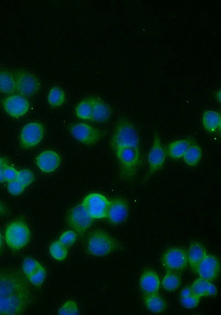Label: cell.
I'll use <instances>...</instances> for the list:
<instances>
[{"label":"cell","mask_w":221,"mask_h":315,"mask_svg":"<svg viewBox=\"0 0 221 315\" xmlns=\"http://www.w3.org/2000/svg\"><path fill=\"white\" fill-rule=\"evenodd\" d=\"M79 314L78 306L73 301H67L58 311L59 315H78Z\"/></svg>","instance_id":"obj_32"},{"label":"cell","mask_w":221,"mask_h":315,"mask_svg":"<svg viewBox=\"0 0 221 315\" xmlns=\"http://www.w3.org/2000/svg\"><path fill=\"white\" fill-rule=\"evenodd\" d=\"M188 263L192 269L195 272L197 266L207 255V252L202 244L195 242L191 244L187 252Z\"/></svg>","instance_id":"obj_20"},{"label":"cell","mask_w":221,"mask_h":315,"mask_svg":"<svg viewBox=\"0 0 221 315\" xmlns=\"http://www.w3.org/2000/svg\"><path fill=\"white\" fill-rule=\"evenodd\" d=\"M111 144L114 151L125 147L140 150V138L136 127L129 120L120 119L114 132Z\"/></svg>","instance_id":"obj_2"},{"label":"cell","mask_w":221,"mask_h":315,"mask_svg":"<svg viewBox=\"0 0 221 315\" xmlns=\"http://www.w3.org/2000/svg\"><path fill=\"white\" fill-rule=\"evenodd\" d=\"M16 90L22 96H31L38 92L40 83L38 78L33 74L26 71H19L15 77Z\"/></svg>","instance_id":"obj_10"},{"label":"cell","mask_w":221,"mask_h":315,"mask_svg":"<svg viewBox=\"0 0 221 315\" xmlns=\"http://www.w3.org/2000/svg\"><path fill=\"white\" fill-rule=\"evenodd\" d=\"M5 181L3 169H0V183L4 182Z\"/></svg>","instance_id":"obj_41"},{"label":"cell","mask_w":221,"mask_h":315,"mask_svg":"<svg viewBox=\"0 0 221 315\" xmlns=\"http://www.w3.org/2000/svg\"><path fill=\"white\" fill-rule=\"evenodd\" d=\"M166 158V153L159 134L156 133L148 161L150 175L156 173L163 167Z\"/></svg>","instance_id":"obj_12"},{"label":"cell","mask_w":221,"mask_h":315,"mask_svg":"<svg viewBox=\"0 0 221 315\" xmlns=\"http://www.w3.org/2000/svg\"><path fill=\"white\" fill-rule=\"evenodd\" d=\"M77 234L72 231L64 232L59 238V242L67 248L71 246L76 243Z\"/></svg>","instance_id":"obj_34"},{"label":"cell","mask_w":221,"mask_h":315,"mask_svg":"<svg viewBox=\"0 0 221 315\" xmlns=\"http://www.w3.org/2000/svg\"><path fill=\"white\" fill-rule=\"evenodd\" d=\"M8 211L5 205L0 202V217L5 216Z\"/></svg>","instance_id":"obj_39"},{"label":"cell","mask_w":221,"mask_h":315,"mask_svg":"<svg viewBox=\"0 0 221 315\" xmlns=\"http://www.w3.org/2000/svg\"><path fill=\"white\" fill-rule=\"evenodd\" d=\"M121 167V176L124 180H132L135 178L140 164V150L119 148L115 150Z\"/></svg>","instance_id":"obj_4"},{"label":"cell","mask_w":221,"mask_h":315,"mask_svg":"<svg viewBox=\"0 0 221 315\" xmlns=\"http://www.w3.org/2000/svg\"><path fill=\"white\" fill-rule=\"evenodd\" d=\"M34 179V174L31 171L22 169L18 172L16 180L26 187L29 186Z\"/></svg>","instance_id":"obj_31"},{"label":"cell","mask_w":221,"mask_h":315,"mask_svg":"<svg viewBox=\"0 0 221 315\" xmlns=\"http://www.w3.org/2000/svg\"><path fill=\"white\" fill-rule=\"evenodd\" d=\"M129 205L122 198H116L110 202L107 218L111 224L118 225L125 222L129 217Z\"/></svg>","instance_id":"obj_15"},{"label":"cell","mask_w":221,"mask_h":315,"mask_svg":"<svg viewBox=\"0 0 221 315\" xmlns=\"http://www.w3.org/2000/svg\"><path fill=\"white\" fill-rule=\"evenodd\" d=\"M82 205L93 219H103L107 217L110 201L99 193H91L83 200Z\"/></svg>","instance_id":"obj_6"},{"label":"cell","mask_w":221,"mask_h":315,"mask_svg":"<svg viewBox=\"0 0 221 315\" xmlns=\"http://www.w3.org/2000/svg\"><path fill=\"white\" fill-rule=\"evenodd\" d=\"M144 301L147 309L153 313H161L166 307L165 301L158 294L146 295Z\"/></svg>","instance_id":"obj_22"},{"label":"cell","mask_w":221,"mask_h":315,"mask_svg":"<svg viewBox=\"0 0 221 315\" xmlns=\"http://www.w3.org/2000/svg\"><path fill=\"white\" fill-rule=\"evenodd\" d=\"M118 247L116 240L102 230L93 231L87 239V248L93 256L102 257L116 251Z\"/></svg>","instance_id":"obj_3"},{"label":"cell","mask_w":221,"mask_h":315,"mask_svg":"<svg viewBox=\"0 0 221 315\" xmlns=\"http://www.w3.org/2000/svg\"><path fill=\"white\" fill-rule=\"evenodd\" d=\"M67 221L73 231L79 235H82L92 224L93 219L81 204L73 207L69 211L67 215Z\"/></svg>","instance_id":"obj_7"},{"label":"cell","mask_w":221,"mask_h":315,"mask_svg":"<svg viewBox=\"0 0 221 315\" xmlns=\"http://www.w3.org/2000/svg\"><path fill=\"white\" fill-rule=\"evenodd\" d=\"M211 281L203 278H199L192 284L191 289L192 294L199 298L208 296V290Z\"/></svg>","instance_id":"obj_26"},{"label":"cell","mask_w":221,"mask_h":315,"mask_svg":"<svg viewBox=\"0 0 221 315\" xmlns=\"http://www.w3.org/2000/svg\"><path fill=\"white\" fill-rule=\"evenodd\" d=\"M202 120L204 129L207 132L212 133L220 131L221 117L219 113L206 111L203 114Z\"/></svg>","instance_id":"obj_21"},{"label":"cell","mask_w":221,"mask_h":315,"mask_svg":"<svg viewBox=\"0 0 221 315\" xmlns=\"http://www.w3.org/2000/svg\"><path fill=\"white\" fill-rule=\"evenodd\" d=\"M8 188L12 195L17 196L23 192L25 187L16 180L9 182Z\"/></svg>","instance_id":"obj_36"},{"label":"cell","mask_w":221,"mask_h":315,"mask_svg":"<svg viewBox=\"0 0 221 315\" xmlns=\"http://www.w3.org/2000/svg\"><path fill=\"white\" fill-rule=\"evenodd\" d=\"M41 266L38 261L32 258H26L23 263V271L27 277L29 278Z\"/></svg>","instance_id":"obj_30"},{"label":"cell","mask_w":221,"mask_h":315,"mask_svg":"<svg viewBox=\"0 0 221 315\" xmlns=\"http://www.w3.org/2000/svg\"><path fill=\"white\" fill-rule=\"evenodd\" d=\"M5 238L7 244L11 250L18 251L30 242V231L28 226L22 221H15L7 227Z\"/></svg>","instance_id":"obj_5"},{"label":"cell","mask_w":221,"mask_h":315,"mask_svg":"<svg viewBox=\"0 0 221 315\" xmlns=\"http://www.w3.org/2000/svg\"><path fill=\"white\" fill-rule=\"evenodd\" d=\"M5 162H4L3 159L0 158V169H4V167L6 166Z\"/></svg>","instance_id":"obj_42"},{"label":"cell","mask_w":221,"mask_h":315,"mask_svg":"<svg viewBox=\"0 0 221 315\" xmlns=\"http://www.w3.org/2000/svg\"><path fill=\"white\" fill-rule=\"evenodd\" d=\"M31 301L29 286L21 274L11 270L0 271V315L21 314Z\"/></svg>","instance_id":"obj_1"},{"label":"cell","mask_w":221,"mask_h":315,"mask_svg":"<svg viewBox=\"0 0 221 315\" xmlns=\"http://www.w3.org/2000/svg\"><path fill=\"white\" fill-rule=\"evenodd\" d=\"M65 95L64 91L54 87L51 89L48 96V102L53 107H58L62 105L65 102Z\"/></svg>","instance_id":"obj_28"},{"label":"cell","mask_w":221,"mask_h":315,"mask_svg":"<svg viewBox=\"0 0 221 315\" xmlns=\"http://www.w3.org/2000/svg\"><path fill=\"white\" fill-rule=\"evenodd\" d=\"M16 90L15 77L9 71H0V92L11 93Z\"/></svg>","instance_id":"obj_23"},{"label":"cell","mask_w":221,"mask_h":315,"mask_svg":"<svg viewBox=\"0 0 221 315\" xmlns=\"http://www.w3.org/2000/svg\"><path fill=\"white\" fill-rule=\"evenodd\" d=\"M3 106L5 111L14 118L23 116L30 108L29 100L22 95H12L6 98Z\"/></svg>","instance_id":"obj_13"},{"label":"cell","mask_w":221,"mask_h":315,"mask_svg":"<svg viewBox=\"0 0 221 315\" xmlns=\"http://www.w3.org/2000/svg\"><path fill=\"white\" fill-rule=\"evenodd\" d=\"M51 256L58 260H64L68 255V249L59 241L53 243L50 246Z\"/></svg>","instance_id":"obj_29"},{"label":"cell","mask_w":221,"mask_h":315,"mask_svg":"<svg viewBox=\"0 0 221 315\" xmlns=\"http://www.w3.org/2000/svg\"><path fill=\"white\" fill-rule=\"evenodd\" d=\"M182 283L178 273L167 271L162 281L164 289L168 292H174L178 289Z\"/></svg>","instance_id":"obj_25"},{"label":"cell","mask_w":221,"mask_h":315,"mask_svg":"<svg viewBox=\"0 0 221 315\" xmlns=\"http://www.w3.org/2000/svg\"><path fill=\"white\" fill-rule=\"evenodd\" d=\"M36 164L44 173L55 171L60 164V158L57 153L52 151L43 152L37 157Z\"/></svg>","instance_id":"obj_16"},{"label":"cell","mask_w":221,"mask_h":315,"mask_svg":"<svg viewBox=\"0 0 221 315\" xmlns=\"http://www.w3.org/2000/svg\"><path fill=\"white\" fill-rule=\"evenodd\" d=\"M46 271L44 268L41 265L39 269L30 276L28 279L31 281V283L36 286H41L45 279Z\"/></svg>","instance_id":"obj_33"},{"label":"cell","mask_w":221,"mask_h":315,"mask_svg":"<svg viewBox=\"0 0 221 315\" xmlns=\"http://www.w3.org/2000/svg\"><path fill=\"white\" fill-rule=\"evenodd\" d=\"M77 117L84 120H91L92 116V104L89 99L80 102L76 110Z\"/></svg>","instance_id":"obj_27"},{"label":"cell","mask_w":221,"mask_h":315,"mask_svg":"<svg viewBox=\"0 0 221 315\" xmlns=\"http://www.w3.org/2000/svg\"><path fill=\"white\" fill-rule=\"evenodd\" d=\"M70 132L72 136L79 141L89 146L96 143L102 137L101 131L85 124L72 125Z\"/></svg>","instance_id":"obj_11"},{"label":"cell","mask_w":221,"mask_h":315,"mask_svg":"<svg viewBox=\"0 0 221 315\" xmlns=\"http://www.w3.org/2000/svg\"><path fill=\"white\" fill-rule=\"evenodd\" d=\"M200 298L192 294L190 296L181 298L180 302L186 308L194 309L198 306Z\"/></svg>","instance_id":"obj_35"},{"label":"cell","mask_w":221,"mask_h":315,"mask_svg":"<svg viewBox=\"0 0 221 315\" xmlns=\"http://www.w3.org/2000/svg\"><path fill=\"white\" fill-rule=\"evenodd\" d=\"M160 283L158 274L151 270L144 271L139 280L140 289L145 295L158 294Z\"/></svg>","instance_id":"obj_17"},{"label":"cell","mask_w":221,"mask_h":315,"mask_svg":"<svg viewBox=\"0 0 221 315\" xmlns=\"http://www.w3.org/2000/svg\"><path fill=\"white\" fill-rule=\"evenodd\" d=\"M44 127L39 123L26 125L20 134V143L24 149H30L36 146L44 136Z\"/></svg>","instance_id":"obj_9"},{"label":"cell","mask_w":221,"mask_h":315,"mask_svg":"<svg viewBox=\"0 0 221 315\" xmlns=\"http://www.w3.org/2000/svg\"><path fill=\"white\" fill-rule=\"evenodd\" d=\"M220 271V263L215 256L206 255L197 266L195 272L201 278L209 281L215 280Z\"/></svg>","instance_id":"obj_14"},{"label":"cell","mask_w":221,"mask_h":315,"mask_svg":"<svg viewBox=\"0 0 221 315\" xmlns=\"http://www.w3.org/2000/svg\"><path fill=\"white\" fill-rule=\"evenodd\" d=\"M193 144L194 141L191 139L176 140L170 143L167 147V154L173 159H180L183 158L187 149Z\"/></svg>","instance_id":"obj_19"},{"label":"cell","mask_w":221,"mask_h":315,"mask_svg":"<svg viewBox=\"0 0 221 315\" xmlns=\"http://www.w3.org/2000/svg\"><path fill=\"white\" fill-rule=\"evenodd\" d=\"M192 294V293L191 287H185L182 291V293H181V297H182V298H185L190 296Z\"/></svg>","instance_id":"obj_38"},{"label":"cell","mask_w":221,"mask_h":315,"mask_svg":"<svg viewBox=\"0 0 221 315\" xmlns=\"http://www.w3.org/2000/svg\"><path fill=\"white\" fill-rule=\"evenodd\" d=\"M4 248V240L3 236L1 233H0V254H2Z\"/></svg>","instance_id":"obj_40"},{"label":"cell","mask_w":221,"mask_h":315,"mask_svg":"<svg viewBox=\"0 0 221 315\" xmlns=\"http://www.w3.org/2000/svg\"><path fill=\"white\" fill-rule=\"evenodd\" d=\"M5 180L9 182L15 181L17 179L18 172L14 167L6 165L3 169Z\"/></svg>","instance_id":"obj_37"},{"label":"cell","mask_w":221,"mask_h":315,"mask_svg":"<svg viewBox=\"0 0 221 315\" xmlns=\"http://www.w3.org/2000/svg\"><path fill=\"white\" fill-rule=\"evenodd\" d=\"M162 263L167 271L182 272L188 263L187 252L180 248H171L164 254Z\"/></svg>","instance_id":"obj_8"},{"label":"cell","mask_w":221,"mask_h":315,"mask_svg":"<svg viewBox=\"0 0 221 315\" xmlns=\"http://www.w3.org/2000/svg\"><path fill=\"white\" fill-rule=\"evenodd\" d=\"M89 99L92 104L91 120L97 123L107 122L111 113L109 106L99 98H90Z\"/></svg>","instance_id":"obj_18"},{"label":"cell","mask_w":221,"mask_h":315,"mask_svg":"<svg viewBox=\"0 0 221 315\" xmlns=\"http://www.w3.org/2000/svg\"><path fill=\"white\" fill-rule=\"evenodd\" d=\"M203 151L201 147L195 144L191 145L183 157L184 162L190 166L197 165L202 159Z\"/></svg>","instance_id":"obj_24"}]
</instances>
